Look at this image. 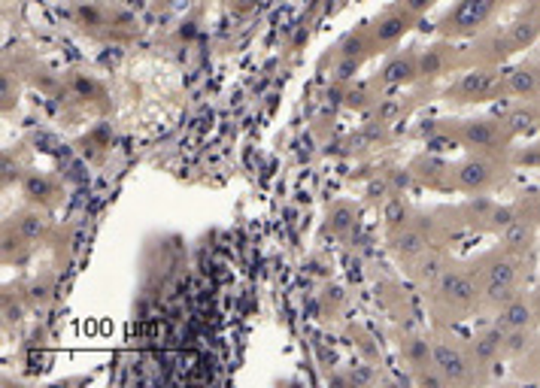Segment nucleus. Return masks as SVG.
I'll use <instances>...</instances> for the list:
<instances>
[{"label": "nucleus", "instance_id": "38", "mask_svg": "<svg viewBox=\"0 0 540 388\" xmlns=\"http://www.w3.org/2000/svg\"><path fill=\"white\" fill-rule=\"evenodd\" d=\"M395 4L404 6V10H407L410 15H416V19H422V15H425L428 10H432V6L437 4V0H395Z\"/></svg>", "mask_w": 540, "mask_h": 388}, {"label": "nucleus", "instance_id": "9", "mask_svg": "<svg viewBox=\"0 0 540 388\" xmlns=\"http://www.w3.org/2000/svg\"><path fill=\"white\" fill-rule=\"evenodd\" d=\"M428 246H434L432 216H422V213H416V218H413L407 227H401L398 234H392V237H389L392 255L404 267H410Z\"/></svg>", "mask_w": 540, "mask_h": 388}, {"label": "nucleus", "instance_id": "13", "mask_svg": "<svg viewBox=\"0 0 540 388\" xmlns=\"http://www.w3.org/2000/svg\"><path fill=\"white\" fill-rule=\"evenodd\" d=\"M24 204L40 207V209H55L64 198V185L58 176L43 173V171H28L24 180L19 182Z\"/></svg>", "mask_w": 540, "mask_h": 388}, {"label": "nucleus", "instance_id": "3", "mask_svg": "<svg viewBox=\"0 0 540 388\" xmlns=\"http://www.w3.org/2000/svg\"><path fill=\"white\" fill-rule=\"evenodd\" d=\"M507 97V79L501 67H468L459 79L443 91V100L452 106L489 104V100Z\"/></svg>", "mask_w": 540, "mask_h": 388}, {"label": "nucleus", "instance_id": "35", "mask_svg": "<svg viewBox=\"0 0 540 388\" xmlns=\"http://www.w3.org/2000/svg\"><path fill=\"white\" fill-rule=\"evenodd\" d=\"M222 4H225V10L234 15V19H249L252 13L261 10V4H265V0H222Z\"/></svg>", "mask_w": 540, "mask_h": 388}, {"label": "nucleus", "instance_id": "2", "mask_svg": "<svg viewBox=\"0 0 540 388\" xmlns=\"http://www.w3.org/2000/svg\"><path fill=\"white\" fill-rule=\"evenodd\" d=\"M501 6L489 4V0H455L441 19H437L434 31L441 40H470L479 37L483 31L492 28L495 15Z\"/></svg>", "mask_w": 540, "mask_h": 388}, {"label": "nucleus", "instance_id": "30", "mask_svg": "<svg viewBox=\"0 0 540 388\" xmlns=\"http://www.w3.org/2000/svg\"><path fill=\"white\" fill-rule=\"evenodd\" d=\"M28 309H31V303H28V298H24L22 285H6V291H4V325L6 328L22 325V319Z\"/></svg>", "mask_w": 540, "mask_h": 388}, {"label": "nucleus", "instance_id": "34", "mask_svg": "<svg viewBox=\"0 0 540 388\" xmlns=\"http://www.w3.org/2000/svg\"><path fill=\"white\" fill-rule=\"evenodd\" d=\"M413 383H416V385H434V388L450 385V383H446V376L434 365H425V367L413 370Z\"/></svg>", "mask_w": 540, "mask_h": 388}, {"label": "nucleus", "instance_id": "36", "mask_svg": "<svg viewBox=\"0 0 540 388\" xmlns=\"http://www.w3.org/2000/svg\"><path fill=\"white\" fill-rule=\"evenodd\" d=\"M19 106V86L13 88V73L4 70V113H13Z\"/></svg>", "mask_w": 540, "mask_h": 388}, {"label": "nucleus", "instance_id": "29", "mask_svg": "<svg viewBox=\"0 0 540 388\" xmlns=\"http://www.w3.org/2000/svg\"><path fill=\"white\" fill-rule=\"evenodd\" d=\"M379 97V91L374 82H352L343 91V106L346 109H356V113H370Z\"/></svg>", "mask_w": 540, "mask_h": 388}, {"label": "nucleus", "instance_id": "31", "mask_svg": "<svg viewBox=\"0 0 540 388\" xmlns=\"http://www.w3.org/2000/svg\"><path fill=\"white\" fill-rule=\"evenodd\" d=\"M404 361L410 365V370H419L425 365H432V340L428 337H404Z\"/></svg>", "mask_w": 540, "mask_h": 388}, {"label": "nucleus", "instance_id": "41", "mask_svg": "<svg viewBox=\"0 0 540 388\" xmlns=\"http://www.w3.org/2000/svg\"><path fill=\"white\" fill-rule=\"evenodd\" d=\"M535 298H537V307H540V289L535 291Z\"/></svg>", "mask_w": 540, "mask_h": 388}, {"label": "nucleus", "instance_id": "28", "mask_svg": "<svg viewBox=\"0 0 540 388\" xmlns=\"http://www.w3.org/2000/svg\"><path fill=\"white\" fill-rule=\"evenodd\" d=\"M22 289H24V298L31 303V309H46L55 298V276L52 273L31 276L28 282H22Z\"/></svg>", "mask_w": 540, "mask_h": 388}, {"label": "nucleus", "instance_id": "10", "mask_svg": "<svg viewBox=\"0 0 540 388\" xmlns=\"http://www.w3.org/2000/svg\"><path fill=\"white\" fill-rule=\"evenodd\" d=\"M67 19L91 40H113V4L104 0H73Z\"/></svg>", "mask_w": 540, "mask_h": 388}, {"label": "nucleus", "instance_id": "23", "mask_svg": "<svg viewBox=\"0 0 540 388\" xmlns=\"http://www.w3.org/2000/svg\"><path fill=\"white\" fill-rule=\"evenodd\" d=\"M334 49H337L334 58H361V61H368V58L377 52V43L374 37H370V24H361V28L349 31L346 37H340V43Z\"/></svg>", "mask_w": 540, "mask_h": 388}, {"label": "nucleus", "instance_id": "27", "mask_svg": "<svg viewBox=\"0 0 540 388\" xmlns=\"http://www.w3.org/2000/svg\"><path fill=\"white\" fill-rule=\"evenodd\" d=\"M33 249H37V246L24 240L19 234V227H15L13 222L4 225V243H0V252H4L6 264H22V261H28V255Z\"/></svg>", "mask_w": 540, "mask_h": 388}, {"label": "nucleus", "instance_id": "25", "mask_svg": "<svg viewBox=\"0 0 540 388\" xmlns=\"http://www.w3.org/2000/svg\"><path fill=\"white\" fill-rule=\"evenodd\" d=\"M507 40H510V46H513V55L526 52V49H531L540 40V19L526 10L517 22L507 24Z\"/></svg>", "mask_w": 540, "mask_h": 388}, {"label": "nucleus", "instance_id": "4", "mask_svg": "<svg viewBox=\"0 0 540 388\" xmlns=\"http://www.w3.org/2000/svg\"><path fill=\"white\" fill-rule=\"evenodd\" d=\"M504 180V155L495 152H468L452 164V191L461 194H489Z\"/></svg>", "mask_w": 540, "mask_h": 388}, {"label": "nucleus", "instance_id": "6", "mask_svg": "<svg viewBox=\"0 0 540 388\" xmlns=\"http://www.w3.org/2000/svg\"><path fill=\"white\" fill-rule=\"evenodd\" d=\"M432 365L441 370L450 385H468L479 376V367L470 356L468 343H459L452 337H437L432 340Z\"/></svg>", "mask_w": 540, "mask_h": 388}, {"label": "nucleus", "instance_id": "40", "mask_svg": "<svg viewBox=\"0 0 540 388\" xmlns=\"http://www.w3.org/2000/svg\"><path fill=\"white\" fill-rule=\"evenodd\" d=\"M489 4H498V6H504V4H507V0H489Z\"/></svg>", "mask_w": 540, "mask_h": 388}, {"label": "nucleus", "instance_id": "22", "mask_svg": "<svg viewBox=\"0 0 540 388\" xmlns=\"http://www.w3.org/2000/svg\"><path fill=\"white\" fill-rule=\"evenodd\" d=\"M358 213L361 209L352 204V200H337L325 213V231L331 234V237H349L358 227Z\"/></svg>", "mask_w": 540, "mask_h": 388}, {"label": "nucleus", "instance_id": "17", "mask_svg": "<svg viewBox=\"0 0 540 388\" xmlns=\"http://www.w3.org/2000/svg\"><path fill=\"white\" fill-rule=\"evenodd\" d=\"M49 209H40V207H22V209H15L10 222L19 227V234L28 243H33V246H40V243H49V237H52V218L46 216Z\"/></svg>", "mask_w": 540, "mask_h": 388}, {"label": "nucleus", "instance_id": "5", "mask_svg": "<svg viewBox=\"0 0 540 388\" xmlns=\"http://www.w3.org/2000/svg\"><path fill=\"white\" fill-rule=\"evenodd\" d=\"M450 134H452V140L461 143L468 152H495V155H504L513 143L507 128H504V122L492 119V115L459 119L450 125Z\"/></svg>", "mask_w": 540, "mask_h": 388}, {"label": "nucleus", "instance_id": "24", "mask_svg": "<svg viewBox=\"0 0 540 388\" xmlns=\"http://www.w3.org/2000/svg\"><path fill=\"white\" fill-rule=\"evenodd\" d=\"M413 218H416V209L410 207V200L404 198L401 191H392L389 198L383 200V222H386V234H398L401 227H407Z\"/></svg>", "mask_w": 540, "mask_h": 388}, {"label": "nucleus", "instance_id": "15", "mask_svg": "<svg viewBox=\"0 0 540 388\" xmlns=\"http://www.w3.org/2000/svg\"><path fill=\"white\" fill-rule=\"evenodd\" d=\"M413 182L432 191H452V164L441 162L434 155H419L410 162Z\"/></svg>", "mask_w": 540, "mask_h": 388}, {"label": "nucleus", "instance_id": "7", "mask_svg": "<svg viewBox=\"0 0 540 388\" xmlns=\"http://www.w3.org/2000/svg\"><path fill=\"white\" fill-rule=\"evenodd\" d=\"M526 261L528 258L513 255V252H507L504 246H498L470 261V270L477 273L479 289H486V285H522Z\"/></svg>", "mask_w": 540, "mask_h": 388}, {"label": "nucleus", "instance_id": "32", "mask_svg": "<svg viewBox=\"0 0 540 388\" xmlns=\"http://www.w3.org/2000/svg\"><path fill=\"white\" fill-rule=\"evenodd\" d=\"M370 113H374V122L389 125V128H392V125L404 115V100H401V97H386V95H379Z\"/></svg>", "mask_w": 540, "mask_h": 388}, {"label": "nucleus", "instance_id": "19", "mask_svg": "<svg viewBox=\"0 0 540 388\" xmlns=\"http://www.w3.org/2000/svg\"><path fill=\"white\" fill-rule=\"evenodd\" d=\"M507 79V97L517 100H540V64L522 61L504 73Z\"/></svg>", "mask_w": 540, "mask_h": 388}, {"label": "nucleus", "instance_id": "39", "mask_svg": "<svg viewBox=\"0 0 540 388\" xmlns=\"http://www.w3.org/2000/svg\"><path fill=\"white\" fill-rule=\"evenodd\" d=\"M528 13L537 15V19H540V0H531V4H528Z\"/></svg>", "mask_w": 540, "mask_h": 388}, {"label": "nucleus", "instance_id": "33", "mask_svg": "<svg viewBox=\"0 0 540 388\" xmlns=\"http://www.w3.org/2000/svg\"><path fill=\"white\" fill-rule=\"evenodd\" d=\"M24 164H22V158L15 155V152H6L4 155V189H13L15 182H22L24 180Z\"/></svg>", "mask_w": 540, "mask_h": 388}, {"label": "nucleus", "instance_id": "18", "mask_svg": "<svg viewBox=\"0 0 540 388\" xmlns=\"http://www.w3.org/2000/svg\"><path fill=\"white\" fill-rule=\"evenodd\" d=\"M446 267H450V258H446V252L441 246H428L410 264V276H413V282H416L419 289L432 291L434 285H437V280H441V276L446 273Z\"/></svg>", "mask_w": 540, "mask_h": 388}, {"label": "nucleus", "instance_id": "26", "mask_svg": "<svg viewBox=\"0 0 540 388\" xmlns=\"http://www.w3.org/2000/svg\"><path fill=\"white\" fill-rule=\"evenodd\" d=\"M64 91L70 97L76 100H82V104H104V97H107V91L104 86L95 79V76H88V73H70V76H64Z\"/></svg>", "mask_w": 540, "mask_h": 388}, {"label": "nucleus", "instance_id": "42", "mask_svg": "<svg viewBox=\"0 0 540 388\" xmlns=\"http://www.w3.org/2000/svg\"><path fill=\"white\" fill-rule=\"evenodd\" d=\"M152 4H164V0H152Z\"/></svg>", "mask_w": 540, "mask_h": 388}, {"label": "nucleus", "instance_id": "21", "mask_svg": "<svg viewBox=\"0 0 540 388\" xmlns=\"http://www.w3.org/2000/svg\"><path fill=\"white\" fill-rule=\"evenodd\" d=\"M501 243L498 246H504L507 252H513V255H522V258H528L531 255V249H535V240H537V225L531 222V218L526 216H519L517 222H513L507 231L498 237Z\"/></svg>", "mask_w": 540, "mask_h": 388}, {"label": "nucleus", "instance_id": "16", "mask_svg": "<svg viewBox=\"0 0 540 388\" xmlns=\"http://www.w3.org/2000/svg\"><path fill=\"white\" fill-rule=\"evenodd\" d=\"M468 349H470V356H474L479 370L495 367L498 361H501V356H504V328H498L492 322L489 328H483V331H479L477 337H470Z\"/></svg>", "mask_w": 540, "mask_h": 388}, {"label": "nucleus", "instance_id": "8", "mask_svg": "<svg viewBox=\"0 0 540 388\" xmlns=\"http://www.w3.org/2000/svg\"><path fill=\"white\" fill-rule=\"evenodd\" d=\"M370 82L377 86L379 95H386V91H392V88L416 86L419 82V46L404 49V52H392L383 64H379V70Z\"/></svg>", "mask_w": 540, "mask_h": 388}, {"label": "nucleus", "instance_id": "37", "mask_svg": "<svg viewBox=\"0 0 540 388\" xmlns=\"http://www.w3.org/2000/svg\"><path fill=\"white\" fill-rule=\"evenodd\" d=\"M519 209H522V216L531 218V222L540 227V191L531 194V198H526V200H519Z\"/></svg>", "mask_w": 540, "mask_h": 388}, {"label": "nucleus", "instance_id": "11", "mask_svg": "<svg viewBox=\"0 0 540 388\" xmlns=\"http://www.w3.org/2000/svg\"><path fill=\"white\" fill-rule=\"evenodd\" d=\"M416 15H410L404 6L398 4H392L389 10H383L377 15L374 22H368L370 24V37H374V43H377V52H386V49H395L401 43L407 33L416 28Z\"/></svg>", "mask_w": 540, "mask_h": 388}, {"label": "nucleus", "instance_id": "14", "mask_svg": "<svg viewBox=\"0 0 540 388\" xmlns=\"http://www.w3.org/2000/svg\"><path fill=\"white\" fill-rule=\"evenodd\" d=\"M540 319V307L535 294H517L510 303H504L495 313V325L504 331H522V328H535Z\"/></svg>", "mask_w": 540, "mask_h": 388}, {"label": "nucleus", "instance_id": "1", "mask_svg": "<svg viewBox=\"0 0 540 388\" xmlns=\"http://www.w3.org/2000/svg\"><path fill=\"white\" fill-rule=\"evenodd\" d=\"M428 294H432L434 313L446 319V322L468 319L474 309L483 307V303H479L483 289H479V280L474 270H470V264H450Z\"/></svg>", "mask_w": 540, "mask_h": 388}, {"label": "nucleus", "instance_id": "20", "mask_svg": "<svg viewBox=\"0 0 540 388\" xmlns=\"http://www.w3.org/2000/svg\"><path fill=\"white\" fill-rule=\"evenodd\" d=\"M501 122L513 140L531 137V134L540 131V100H519L501 115Z\"/></svg>", "mask_w": 540, "mask_h": 388}, {"label": "nucleus", "instance_id": "12", "mask_svg": "<svg viewBox=\"0 0 540 388\" xmlns=\"http://www.w3.org/2000/svg\"><path fill=\"white\" fill-rule=\"evenodd\" d=\"M461 70V49L452 46V40H441L425 49H419V82L432 86L441 76Z\"/></svg>", "mask_w": 540, "mask_h": 388}]
</instances>
